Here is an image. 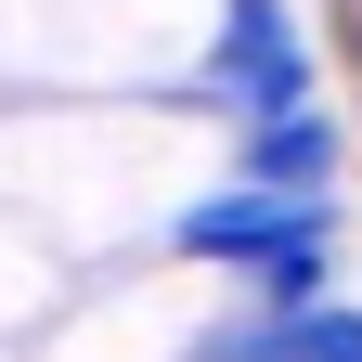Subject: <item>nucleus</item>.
Returning a JSON list of instances; mask_svg holds the SVG:
<instances>
[{"instance_id": "nucleus-1", "label": "nucleus", "mask_w": 362, "mask_h": 362, "mask_svg": "<svg viewBox=\"0 0 362 362\" xmlns=\"http://www.w3.org/2000/svg\"><path fill=\"white\" fill-rule=\"evenodd\" d=\"M233 181L246 194H285V207H324V181H337V117L310 104V117H272L233 143Z\"/></svg>"}]
</instances>
